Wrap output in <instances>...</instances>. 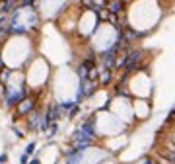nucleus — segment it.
Returning <instances> with one entry per match:
<instances>
[{
	"mask_svg": "<svg viewBox=\"0 0 175 164\" xmlns=\"http://www.w3.org/2000/svg\"><path fill=\"white\" fill-rule=\"evenodd\" d=\"M10 74H12V72H10V71H8V68H4V72H2V74H0V80H2V82H6V80H8V76H10Z\"/></svg>",
	"mask_w": 175,
	"mask_h": 164,
	"instance_id": "6",
	"label": "nucleus"
},
{
	"mask_svg": "<svg viewBox=\"0 0 175 164\" xmlns=\"http://www.w3.org/2000/svg\"><path fill=\"white\" fill-rule=\"evenodd\" d=\"M144 164H152V162H150V160H146V162H144Z\"/></svg>",
	"mask_w": 175,
	"mask_h": 164,
	"instance_id": "12",
	"label": "nucleus"
},
{
	"mask_svg": "<svg viewBox=\"0 0 175 164\" xmlns=\"http://www.w3.org/2000/svg\"><path fill=\"white\" fill-rule=\"evenodd\" d=\"M33 0H22V6H27V4H31Z\"/></svg>",
	"mask_w": 175,
	"mask_h": 164,
	"instance_id": "10",
	"label": "nucleus"
},
{
	"mask_svg": "<svg viewBox=\"0 0 175 164\" xmlns=\"http://www.w3.org/2000/svg\"><path fill=\"white\" fill-rule=\"evenodd\" d=\"M29 164H39V160H37V158H35V160H31Z\"/></svg>",
	"mask_w": 175,
	"mask_h": 164,
	"instance_id": "11",
	"label": "nucleus"
},
{
	"mask_svg": "<svg viewBox=\"0 0 175 164\" xmlns=\"http://www.w3.org/2000/svg\"><path fill=\"white\" fill-rule=\"evenodd\" d=\"M57 133V125H51V129H49V135H55Z\"/></svg>",
	"mask_w": 175,
	"mask_h": 164,
	"instance_id": "8",
	"label": "nucleus"
},
{
	"mask_svg": "<svg viewBox=\"0 0 175 164\" xmlns=\"http://www.w3.org/2000/svg\"><path fill=\"white\" fill-rule=\"evenodd\" d=\"M24 102H25V104L20 108V113H25V112H29V109L33 108V102H31V100H24Z\"/></svg>",
	"mask_w": 175,
	"mask_h": 164,
	"instance_id": "4",
	"label": "nucleus"
},
{
	"mask_svg": "<svg viewBox=\"0 0 175 164\" xmlns=\"http://www.w3.org/2000/svg\"><path fill=\"white\" fill-rule=\"evenodd\" d=\"M33 151H35V143H29L27 149H25V154H33Z\"/></svg>",
	"mask_w": 175,
	"mask_h": 164,
	"instance_id": "7",
	"label": "nucleus"
},
{
	"mask_svg": "<svg viewBox=\"0 0 175 164\" xmlns=\"http://www.w3.org/2000/svg\"><path fill=\"white\" fill-rule=\"evenodd\" d=\"M138 37H140V33H138V31L129 29V28L125 29V35H123V39H125V41H129V43H130V41H136Z\"/></svg>",
	"mask_w": 175,
	"mask_h": 164,
	"instance_id": "2",
	"label": "nucleus"
},
{
	"mask_svg": "<svg viewBox=\"0 0 175 164\" xmlns=\"http://www.w3.org/2000/svg\"><path fill=\"white\" fill-rule=\"evenodd\" d=\"M2 20H4V18H2V16H0V24H2Z\"/></svg>",
	"mask_w": 175,
	"mask_h": 164,
	"instance_id": "13",
	"label": "nucleus"
},
{
	"mask_svg": "<svg viewBox=\"0 0 175 164\" xmlns=\"http://www.w3.org/2000/svg\"><path fill=\"white\" fill-rule=\"evenodd\" d=\"M0 67H2V61H0Z\"/></svg>",
	"mask_w": 175,
	"mask_h": 164,
	"instance_id": "14",
	"label": "nucleus"
},
{
	"mask_svg": "<svg viewBox=\"0 0 175 164\" xmlns=\"http://www.w3.org/2000/svg\"><path fill=\"white\" fill-rule=\"evenodd\" d=\"M121 8H123V2H121V0H113L111 4H107V12L109 14H119Z\"/></svg>",
	"mask_w": 175,
	"mask_h": 164,
	"instance_id": "1",
	"label": "nucleus"
},
{
	"mask_svg": "<svg viewBox=\"0 0 175 164\" xmlns=\"http://www.w3.org/2000/svg\"><path fill=\"white\" fill-rule=\"evenodd\" d=\"M109 78H111V72H109V71H103V72H101V82H103V84L109 82Z\"/></svg>",
	"mask_w": 175,
	"mask_h": 164,
	"instance_id": "5",
	"label": "nucleus"
},
{
	"mask_svg": "<svg viewBox=\"0 0 175 164\" xmlns=\"http://www.w3.org/2000/svg\"><path fill=\"white\" fill-rule=\"evenodd\" d=\"M12 6H14V0H2V2H0V14L10 12V10H12Z\"/></svg>",
	"mask_w": 175,
	"mask_h": 164,
	"instance_id": "3",
	"label": "nucleus"
},
{
	"mask_svg": "<svg viewBox=\"0 0 175 164\" xmlns=\"http://www.w3.org/2000/svg\"><path fill=\"white\" fill-rule=\"evenodd\" d=\"M6 160H8V156H6V154H0V164H4Z\"/></svg>",
	"mask_w": 175,
	"mask_h": 164,
	"instance_id": "9",
	"label": "nucleus"
}]
</instances>
